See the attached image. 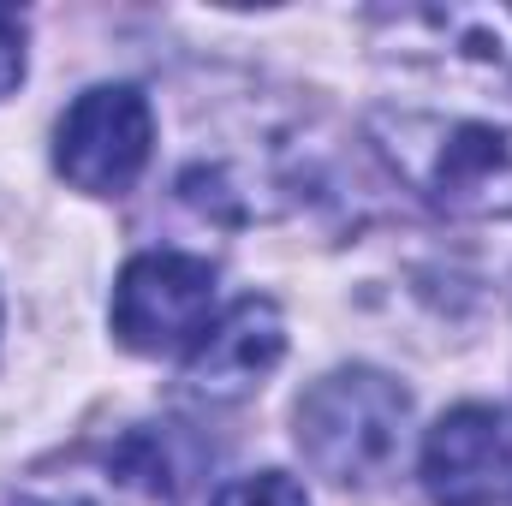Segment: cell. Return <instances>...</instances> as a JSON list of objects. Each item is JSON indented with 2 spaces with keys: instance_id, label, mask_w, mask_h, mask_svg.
I'll use <instances>...</instances> for the list:
<instances>
[{
  "instance_id": "1",
  "label": "cell",
  "mask_w": 512,
  "mask_h": 506,
  "mask_svg": "<svg viewBox=\"0 0 512 506\" xmlns=\"http://www.w3.org/2000/svg\"><path fill=\"white\" fill-rule=\"evenodd\" d=\"M376 48L370 137L393 179L453 221H512V6H405Z\"/></svg>"
},
{
  "instance_id": "5",
  "label": "cell",
  "mask_w": 512,
  "mask_h": 506,
  "mask_svg": "<svg viewBox=\"0 0 512 506\" xmlns=\"http://www.w3.org/2000/svg\"><path fill=\"white\" fill-rule=\"evenodd\" d=\"M512 477V429L495 405H453L423 441V489L435 506H495Z\"/></svg>"
},
{
  "instance_id": "2",
  "label": "cell",
  "mask_w": 512,
  "mask_h": 506,
  "mask_svg": "<svg viewBox=\"0 0 512 506\" xmlns=\"http://www.w3.org/2000/svg\"><path fill=\"white\" fill-rule=\"evenodd\" d=\"M411 393L382 370H334L298 399V453L316 477L370 489L405 453Z\"/></svg>"
},
{
  "instance_id": "4",
  "label": "cell",
  "mask_w": 512,
  "mask_h": 506,
  "mask_svg": "<svg viewBox=\"0 0 512 506\" xmlns=\"http://www.w3.org/2000/svg\"><path fill=\"white\" fill-rule=\"evenodd\" d=\"M149 143H155V114L143 90L96 84L66 108L54 131V167L90 197H120L149 167Z\"/></svg>"
},
{
  "instance_id": "9",
  "label": "cell",
  "mask_w": 512,
  "mask_h": 506,
  "mask_svg": "<svg viewBox=\"0 0 512 506\" xmlns=\"http://www.w3.org/2000/svg\"><path fill=\"white\" fill-rule=\"evenodd\" d=\"M18 78H24V24H18V12L0 6V96H12Z\"/></svg>"
},
{
  "instance_id": "7",
  "label": "cell",
  "mask_w": 512,
  "mask_h": 506,
  "mask_svg": "<svg viewBox=\"0 0 512 506\" xmlns=\"http://www.w3.org/2000/svg\"><path fill=\"white\" fill-rule=\"evenodd\" d=\"M36 506H173V471H167V453L155 447V435H126L120 447L102 453L96 489L84 477H72L60 495Z\"/></svg>"
},
{
  "instance_id": "3",
  "label": "cell",
  "mask_w": 512,
  "mask_h": 506,
  "mask_svg": "<svg viewBox=\"0 0 512 506\" xmlns=\"http://www.w3.org/2000/svg\"><path fill=\"white\" fill-rule=\"evenodd\" d=\"M215 316V268L185 251H149L126 262L114 286V334L143 358L191 352Z\"/></svg>"
},
{
  "instance_id": "6",
  "label": "cell",
  "mask_w": 512,
  "mask_h": 506,
  "mask_svg": "<svg viewBox=\"0 0 512 506\" xmlns=\"http://www.w3.org/2000/svg\"><path fill=\"white\" fill-rule=\"evenodd\" d=\"M286 352V322L268 298H245L233 304L221 322H209V334L191 346L185 358V381L209 399H239L268 376Z\"/></svg>"
},
{
  "instance_id": "8",
  "label": "cell",
  "mask_w": 512,
  "mask_h": 506,
  "mask_svg": "<svg viewBox=\"0 0 512 506\" xmlns=\"http://www.w3.org/2000/svg\"><path fill=\"white\" fill-rule=\"evenodd\" d=\"M215 506H310V501L286 471H256V477H233L215 495Z\"/></svg>"
}]
</instances>
